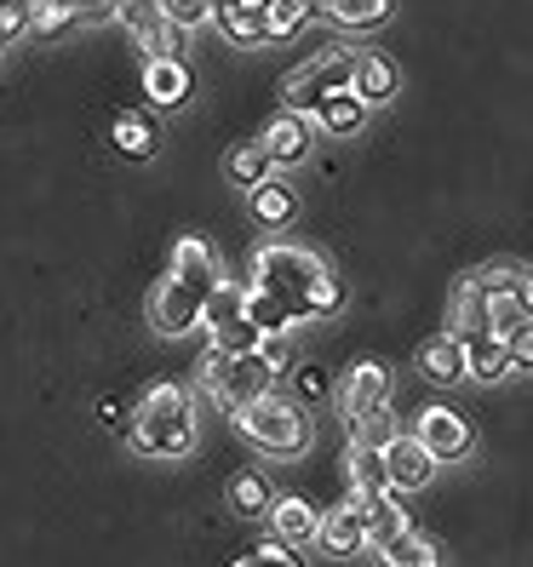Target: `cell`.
I'll list each match as a JSON object with an SVG mask.
<instances>
[{"instance_id": "5b68a950", "label": "cell", "mask_w": 533, "mask_h": 567, "mask_svg": "<svg viewBox=\"0 0 533 567\" xmlns=\"http://www.w3.org/2000/svg\"><path fill=\"white\" fill-rule=\"evenodd\" d=\"M236 424H242V436H247L258 453L298 458V453L310 447V419H305V408L281 402L276 390H270V395H258L253 408H242V413H236Z\"/></svg>"}, {"instance_id": "9a60e30c", "label": "cell", "mask_w": 533, "mask_h": 567, "mask_svg": "<svg viewBox=\"0 0 533 567\" xmlns=\"http://www.w3.org/2000/svg\"><path fill=\"white\" fill-rule=\"evenodd\" d=\"M189 70L184 63H144V92H150V104H161V110H178L184 97H189Z\"/></svg>"}, {"instance_id": "f35d334b", "label": "cell", "mask_w": 533, "mask_h": 567, "mask_svg": "<svg viewBox=\"0 0 533 567\" xmlns=\"http://www.w3.org/2000/svg\"><path fill=\"white\" fill-rule=\"evenodd\" d=\"M505 350H511V367H533V316L505 339Z\"/></svg>"}, {"instance_id": "ee69618b", "label": "cell", "mask_w": 533, "mask_h": 567, "mask_svg": "<svg viewBox=\"0 0 533 567\" xmlns=\"http://www.w3.org/2000/svg\"><path fill=\"white\" fill-rule=\"evenodd\" d=\"M236 7H264V0H213V18L218 12H236Z\"/></svg>"}, {"instance_id": "4316f807", "label": "cell", "mask_w": 533, "mask_h": 567, "mask_svg": "<svg viewBox=\"0 0 533 567\" xmlns=\"http://www.w3.org/2000/svg\"><path fill=\"white\" fill-rule=\"evenodd\" d=\"M270 505H276V498H270V487H264L258 471L229 482V511H236V516H270Z\"/></svg>"}, {"instance_id": "ac0fdd59", "label": "cell", "mask_w": 533, "mask_h": 567, "mask_svg": "<svg viewBox=\"0 0 533 567\" xmlns=\"http://www.w3.org/2000/svg\"><path fill=\"white\" fill-rule=\"evenodd\" d=\"M224 173H229V184H247V189H253V184H264V178L276 173V161L264 155L258 138H247V144H236V150L224 155Z\"/></svg>"}, {"instance_id": "83f0119b", "label": "cell", "mask_w": 533, "mask_h": 567, "mask_svg": "<svg viewBox=\"0 0 533 567\" xmlns=\"http://www.w3.org/2000/svg\"><path fill=\"white\" fill-rule=\"evenodd\" d=\"M236 316H247V287H229V281H218V287H213V298H207V310H202V327L213 332V327L236 321Z\"/></svg>"}, {"instance_id": "7402d4cb", "label": "cell", "mask_w": 533, "mask_h": 567, "mask_svg": "<svg viewBox=\"0 0 533 567\" xmlns=\"http://www.w3.org/2000/svg\"><path fill=\"white\" fill-rule=\"evenodd\" d=\"M184 29H173L166 18H155L150 29H139V52L150 58V63H184Z\"/></svg>"}, {"instance_id": "2e32d148", "label": "cell", "mask_w": 533, "mask_h": 567, "mask_svg": "<svg viewBox=\"0 0 533 567\" xmlns=\"http://www.w3.org/2000/svg\"><path fill=\"white\" fill-rule=\"evenodd\" d=\"M270 522H276V539H281V545H310L316 527H321V516L305 505V498H276Z\"/></svg>"}, {"instance_id": "e0dca14e", "label": "cell", "mask_w": 533, "mask_h": 567, "mask_svg": "<svg viewBox=\"0 0 533 567\" xmlns=\"http://www.w3.org/2000/svg\"><path fill=\"white\" fill-rule=\"evenodd\" d=\"M419 367H424L430 384H459V379H464V344L442 332V339H430V344L419 350Z\"/></svg>"}, {"instance_id": "8fae6325", "label": "cell", "mask_w": 533, "mask_h": 567, "mask_svg": "<svg viewBox=\"0 0 533 567\" xmlns=\"http://www.w3.org/2000/svg\"><path fill=\"white\" fill-rule=\"evenodd\" d=\"M390 402V373L379 361H356L350 367V379H345V390H339V408H345V419H361V413H379Z\"/></svg>"}, {"instance_id": "603a6c76", "label": "cell", "mask_w": 533, "mask_h": 567, "mask_svg": "<svg viewBox=\"0 0 533 567\" xmlns=\"http://www.w3.org/2000/svg\"><path fill=\"white\" fill-rule=\"evenodd\" d=\"M316 121H321L327 132H339V138H350V132H356L361 121H368V104H361V97L345 86V92H332L327 104L316 110Z\"/></svg>"}, {"instance_id": "4fadbf2b", "label": "cell", "mask_w": 533, "mask_h": 567, "mask_svg": "<svg viewBox=\"0 0 533 567\" xmlns=\"http://www.w3.org/2000/svg\"><path fill=\"white\" fill-rule=\"evenodd\" d=\"M373 550H379L385 567H442V550L430 545L419 527H396L390 539H379Z\"/></svg>"}, {"instance_id": "f1b7e54d", "label": "cell", "mask_w": 533, "mask_h": 567, "mask_svg": "<svg viewBox=\"0 0 533 567\" xmlns=\"http://www.w3.org/2000/svg\"><path fill=\"white\" fill-rule=\"evenodd\" d=\"M258 339H264V332H258L247 316L213 327V350H224V355H253V350H258Z\"/></svg>"}, {"instance_id": "7bdbcfd3", "label": "cell", "mask_w": 533, "mask_h": 567, "mask_svg": "<svg viewBox=\"0 0 533 567\" xmlns=\"http://www.w3.org/2000/svg\"><path fill=\"white\" fill-rule=\"evenodd\" d=\"M516 298H522V310H527V316H533V270H527V276H522V287H516Z\"/></svg>"}, {"instance_id": "e575fe53", "label": "cell", "mask_w": 533, "mask_h": 567, "mask_svg": "<svg viewBox=\"0 0 533 567\" xmlns=\"http://www.w3.org/2000/svg\"><path fill=\"white\" fill-rule=\"evenodd\" d=\"M110 18H121L132 35H139V29H150L161 18V0H110Z\"/></svg>"}, {"instance_id": "1f68e13d", "label": "cell", "mask_w": 533, "mask_h": 567, "mask_svg": "<svg viewBox=\"0 0 533 567\" xmlns=\"http://www.w3.org/2000/svg\"><path fill=\"white\" fill-rule=\"evenodd\" d=\"M390 436H396V419H390V408L350 419V442H361V447H390Z\"/></svg>"}, {"instance_id": "3957f363", "label": "cell", "mask_w": 533, "mask_h": 567, "mask_svg": "<svg viewBox=\"0 0 533 567\" xmlns=\"http://www.w3.org/2000/svg\"><path fill=\"white\" fill-rule=\"evenodd\" d=\"M139 453L150 458H184L195 447V408H189V390L161 379L144 390L139 413H132V436H126Z\"/></svg>"}, {"instance_id": "8d00e7d4", "label": "cell", "mask_w": 533, "mask_h": 567, "mask_svg": "<svg viewBox=\"0 0 533 567\" xmlns=\"http://www.w3.org/2000/svg\"><path fill=\"white\" fill-rule=\"evenodd\" d=\"M522 264H488V270H476V287L482 292H516L522 287Z\"/></svg>"}, {"instance_id": "836d02e7", "label": "cell", "mask_w": 533, "mask_h": 567, "mask_svg": "<svg viewBox=\"0 0 533 567\" xmlns=\"http://www.w3.org/2000/svg\"><path fill=\"white\" fill-rule=\"evenodd\" d=\"M247 321H253L258 332H287V327H293V321H287V310H281V305H270V298L253 292V287H247Z\"/></svg>"}, {"instance_id": "60d3db41", "label": "cell", "mask_w": 533, "mask_h": 567, "mask_svg": "<svg viewBox=\"0 0 533 567\" xmlns=\"http://www.w3.org/2000/svg\"><path fill=\"white\" fill-rule=\"evenodd\" d=\"M298 395H305V402H321V395H327V373H321V367H298Z\"/></svg>"}, {"instance_id": "ffe728a7", "label": "cell", "mask_w": 533, "mask_h": 567, "mask_svg": "<svg viewBox=\"0 0 533 567\" xmlns=\"http://www.w3.org/2000/svg\"><path fill=\"white\" fill-rule=\"evenodd\" d=\"M505 373H511L505 339H476V344H464V379H505Z\"/></svg>"}, {"instance_id": "ab89813d", "label": "cell", "mask_w": 533, "mask_h": 567, "mask_svg": "<svg viewBox=\"0 0 533 567\" xmlns=\"http://www.w3.org/2000/svg\"><path fill=\"white\" fill-rule=\"evenodd\" d=\"M258 355L276 367V379H281V367L293 361V350H287V339H281V332H264V339H258Z\"/></svg>"}, {"instance_id": "277c9868", "label": "cell", "mask_w": 533, "mask_h": 567, "mask_svg": "<svg viewBox=\"0 0 533 567\" xmlns=\"http://www.w3.org/2000/svg\"><path fill=\"white\" fill-rule=\"evenodd\" d=\"M195 379H202L207 402H213L218 413L236 419L242 408H253V402H258V395H270V390H276V367L264 361L258 350H253V355H224V350H207V355H202V367H195Z\"/></svg>"}, {"instance_id": "8992f818", "label": "cell", "mask_w": 533, "mask_h": 567, "mask_svg": "<svg viewBox=\"0 0 533 567\" xmlns=\"http://www.w3.org/2000/svg\"><path fill=\"white\" fill-rule=\"evenodd\" d=\"M350 75H356V52H350V47H327V52H316L310 63H298V70L287 75L281 104H287L293 115H316L332 92L350 86Z\"/></svg>"}, {"instance_id": "6da1fadb", "label": "cell", "mask_w": 533, "mask_h": 567, "mask_svg": "<svg viewBox=\"0 0 533 567\" xmlns=\"http://www.w3.org/2000/svg\"><path fill=\"white\" fill-rule=\"evenodd\" d=\"M247 287L264 292L270 305H281L293 327L339 310V281L321 264V252H305V247H258Z\"/></svg>"}, {"instance_id": "d6986e66", "label": "cell", "mask_w": 533, "mask_h": 567, "mask_svg": "<svg viewBox=\"0 0 533 567\" xmlns=\"http://www.w3.org/2000/svg\"><path fill=\"white\" fill-rule=\"evenodd\" d=\"M345 471H350V487H361V493H390V482H385V453H379V447L350 442V447H345Z\"/></svg>"}, {"instance_id": "74e56055", "label": "cell", "mask_w": 533, "mask_h": 567, "mask_svg": "<svg viewBox=\"0 0 533 567\" xmlns=\"http://www.w3.org/2000/svg\"><path fill=\"white\" fill-rule=\"evenodd\" d=\"M236 567H298V561L287 556V545H281V539H264V545H258V550H247Z\"/></svg>"}, {"instance_id": "d4e9b609", "label": "cell", "mask_w": 533, "mask_h": 567, "mask_svg": "<svg viewBox=\"0 0 533 567\" xmlns=\"http://www.w3.org/2000/svg\"><path fill=\"white\" fill-rule=\"evenodd\" d=\"M218 29L236 47H258L270 41V23H264V7H236V12H218Z\"/></svg>"}, {"instance_id": "d6a6232c", "label": "cell", "mask_w": 533, "mask_h": 567, "mask_svg": "<svg viewBox=\"0 0 533 567\" xmlns=\"http://www.w3.org/2000/svg\"><path fill=\"white\" fill-rule=\"evenodd\" d=\"M161 18L189 35V29H202L213 18V0H161Z\"/></svg>"}, {"instance_id": "ba28073f", "label": "cell", "mask_w": 533, "mask_h": 567, "mask_svg": "<svg viewBox=\"0 0 533 567\" xmlns=\"http://www.w3.org/2000/svg\"><path fill=\"white\" fill-rule=\"evenodd\" d=\"M379 453H385V482H390V493H419L430 476H437V458L424 453V442L413 436V430H396L390 447H379Z\"/></svg>"}, {"instance_id": "f546056e", "label": "cell", "mask_w": 533, "mask_h": 567, "mask_svg": "<svg viewBox=\"0 0 533 567\" xmlns=\"http://www.w3.org/2000/svg\"><path fill=\"white\" fill-rule=\"evenodd\" d=\"M310 7L316 0H264V23H270V35H298Z\"/></svg>"}, {"instance_id": "9c48e42d", "label": "cell", "mask_w": 533, "mask_h": 567, "mask_svg": "<svg viewBox=\"0 0 533 567\" xmlns=\"http://www.w3.org/2000/svg\"><path fill=\"white\" fill-rule=\"evenodd\" d=\"M448 339H459V344L493 339V327H488V292L476 287V276L453 281V298H448Z\"/></svg>"}, {"instance_id": "44dd1931", "label": "cell", "mask_w": 533, "mask_h": 567, "mask_svg": "<svg viewBox=\"0 0 533 567\" xmlns=\"http://www.w3.org/2000/svg\"><path fill=\"white\" fill-rule=\"evenodd\" d=\"M115 150H121L126 161H150V155H155V126H150V115H139V110L115 115Z\"/></svg>"}, {"instance_id": "30bf717a", "label": "cell", "mask_w": 533, "mask_h": 567, "mask_svg": "<svg viewBox=\"0 0 533 567\" xmlns=\"http://www.w3.org/2000/svg\"><path fill=\"white\" fill-rule=\"evenodd\" d=\"M258 144H264V155H270L276 166H298L310 155V144H316V126H310V115L281 110V115H270V126L258 132Z\"/></svg>"}, {"instance_id": "5bb4252c", "label": "cell", "mask_w": 533, "mask_h": 567, "mask_svg": "<svg viewBox=\"0 0 533 567\" xmlns=\"http://www.w3.org/2000/svg\"><path fill=\"white\" fill-rule=\"evenodd\" d=\"M316 539H321L332 556H356V550H368V527H361V516H356L350 505H339V511H321Z\"/></svg>"}, {"instance_id": "7a4b0ae2", "label": "cell", "mask_w": 533, "mask_h": 567, "mask_svg": "<svg viewBox=\"0 0 533 567\" xmlns=\"http://www.w3.org/2000/svg\"><path fill=\"white\" fill-rule=\"evenodd\" d=\"M218 281H224L218 252H213L202 236H184V241L173 247V270H166V276L155 281V292H150V327L166 332V339H184V332H195Z\"/></svg>"}, {"instance_id": "52a82bcc", "label": "cell", "mask_w": 533, "mask_h": 567, "mask_svg": "<svg viewBox=\"0 0 533 567\" xmlns=\"http://www.w3.org/2000/svg\"><path fill=\"white\" fill-rule=\"evenodd\" d=\"M413 436L424 442V453L437 458V464H453V458H464L471 453V419L464 413H453V408H424L419 413V424H413Z\"/></svg>"}, {"instance_id": "484cf974", "label": "cell", "mask_w": 533, "mask_h": 567, "mask_svg": "<svg viewBox=\"0 0 533 567\" xmlns=\"http://www.w3.org/2000/svg\"><path fill=\"white\" fill-rule=\"evenodd\" d=\"M293 184H281V178H264V184H253V213L264 218V224H287L293 218Z\"/></svg>"}, {"instance_id": "cb8c5ba5", "label": "cell", "mask_w": 533, "mask_h": 567, "mask_svg": "<svg viewBox=\"0 0 533 567\" xmlns=\"http://www.w3.org/2000/svg\"><path fill=\"white\" fill-rule=\"evenodd\" d=\"M327 18L339 29H379L390 18V0H327Z\"/></svg>"}, {"instance_id": "4dcf8cb0", "label": "cell", "mask_w": 533, "mask_h": 567, "mask_svg": "<svg viewBox=\"0 0 533 567\" xmlns=\"http://www.w3.org/2000/svg\"><path fill=\"white\" fill-rule=\"evenodd\" d=\"M522 321H527V310H522L516 292H488V327H493V339H511Z\"/></svg>"}, {"instance_id": "d590c367", "label": "cell", "mask_w": 533, "mask_h": 567, "mask_svg": "<svg viewBox=\"0 0 533 567\" xmlns=\"http://www.w3.org/2000/svg\"><path fill=\"white\" fill-rule=\"evenodd\" d=\"M29 18H35V0H0V47H7L12 35H23Z\"/></svg>"}, {"instance_id": "b9f144b4", "label": "cell", "mask_w": 533, "mask_h": 567, "mask_svg": "<svg viewBox=\"0 0 533 567\" xmlns=\"http://www.w3.org/2000/svg\"><path fill=\"white\" fill-rule=\"evenodd\" d=\"M104 419H110V430H115V436H132V408L110 402V408H104Z\"/></svg>"}, {"instance_id": "7c38bea8", "label": "cell", "mask_w": 533, "mask_h": 567, "mask_svg": "<svg viewBox=\"0 0 533 567\" xmlns=\"http://www.w3.org/2000/svg\"><path fill=\"white\" fill-rule=\"evenodd\" d=\"M350 92L361 97V104H390L396 97V63L385 52H356V75H350Z\"/></svg>"}]
</instances>
